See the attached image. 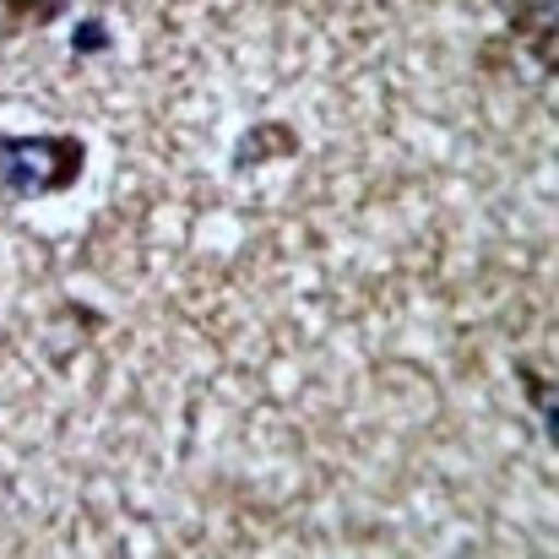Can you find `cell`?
<instances>
[{"mask_svg":"<svg viewBox=\"0 0 559 559\" xmlns=\"http://www.w3.org/2000/svg\"><path fill=\"white\" fill-rule=\"evenodd\" d=\"M516 380H522L527 407H533V413H538V424H544V440L559 445V385L544 370H533L527 359H516Z\"/></svg>","mask_w":559,"mask_h":559,"instance_id":"3","label":"cell"},{"mask_svg":"<svg viewBox=\"0 0 559 559\" xmlns=\"http://www.w3.org/2000/svg\"><path fill=\"white\" fill-rule=\"evenodd\" d=\"M266 136H272V120L245 131V142H239V153H234V169H239V175H245L255 158L266 164V158H294V153H299V142H294V131H288V126L277 131V142H266Z\"/></svg>","mask_w":559,"mask_h":559,"instance_id":"4","label":"cell"},{"mask_svg":"<svg viewBox=\"0 0 559 559\" xmlns=\"http://www.w3.org/2000/svg\"><path fill=\"white\" fill-rule=\"evenodd\" d=\"M104 49H115V27H109L104 16H82V22L71 27V55L87 60V55H104Z\"/></svg>","mask_w":559,"mask_h":559,"instance_id":"6","label":"cell"},{"mask_svg":"<svg viewBox=\"0 0 559 559\" xmlns=\"http://www.w3.org/2000/svg\"><path fill=\"white\" fill-rule=\"evenodd\" d=\"M511 27L522 33V44H527L533 60H538V76L549 82V76H555V0H516Z\"/></svg>","mask_w":559,"mask_h":559,"instance_id":"2","label":"cell"},{"mask_svg":"<svg viewBox=\"0 0 559 559\" xmlns=\"http://www.w3.org/2000/svg\"><path fill=\"white\" fill-rule=\"evenodd\" d=\"M87 136L76 131H0V195L49 201L82 180Z\"/></svg>","mask_w":559,"mask_h":559,"instance_id":"1","label":"cell"},{"mask_svg":"<svg viewBox=\"0 0 559 559\" xmlns=\"http://www.w3.org/2000/svg\"><path fill=\"white\" fill-rule=\"evenodd\" d=\"M66 16V0H0V33L16 38L27 27H49Z\"/></svg>","mask_w":559,"mask_h":559,"instance_id":"5","label":"cell"}]
</instances>
